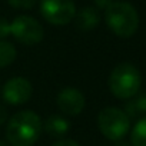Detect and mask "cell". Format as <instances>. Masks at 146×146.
Returning a JSON list of instances; mask_svg holds the SVG:
<instances>
[{
	"label": "cell",
	"instance_id": "obj_1",
	"mask_svg": "<svg viewBox=\"0 0 146 146\" xmlns=\"http://www.w3.org/2000/svg\"><path fill=\"white\" fill-rule=\"evenodd\" d=\"M43 132V120L33 110L15 113L6 125V139L10 146H33Z\"/></svg>",
	"mask_w": 146,
	"mask_h": 146
},
{
	"label": "cell",
	"instance_id": "obj_2",
	"mask_svg": "<svg viewBox=\"0 0 146 146\" xmlns=\"http://www.w3.org/2000/svg\"><path fill=\"white\" fill-rule=\"evenodd\" d=\"M108 85L110 93L115 98L120 100H129L133 96H136L140 90L142 85L140 72L132 63L127 62L119 63L110 72Z\"/></svg>",
	"mask_w": 146,
	"mask_h": 146
},
{
	"label": "cell",
	"instance_id": "obj_3",
	"mask_svg": "<svg viewBox=\"0 0 146 146\" xmlns=\"http://www.w3.org/2000/svg\"><path fill=\"white\" fill-rule=\"evenodd\" d=\"M108 27L119 37H132L139 27V15L127 2H113L105 10Z\"/></svg>",
	"mask_w": 146,
	"mask_h": 146
},
{
	"label": "cell",
	"instance_id": "obj_4",
	"mask_svg": "<svg viewBox=\"0 0 146 146\" xmlns=\"http://www.w3.org/2000/svg\"><path fill=\"white\" fill-rule=\"evenodd\" d=\"M98 127L100 133L113 142L122 140L130 130V119L123 109L105 108L98 116Z\"/></svg>",
	"mask_w": 146,
	"mask_h": 146
},
{
	"label": "cell",
	"instance_id": "obj_5",
	"mask_svg": "<svg viewBox=\"0 0 146 146\" xmlns=\"http://www.w3.org/2000/svg\"><path fill=\"white\" fill-rule=\"evenodd\" d=\"M40 13L43 19L54 26H64L76 16L73 0H40Z\"/></svg>",
	"mask_w": 146,
	"mask_h": 146
},
{
	"label": "cell",
	"instance_id": "obj_6",
	"mask_svg": "<svg viewBox=\"0 0 146 146\" xmlns=\"http://www.w3.org/2000/svg\"><path fill=\"white\" fill-rule=\"evenodd\" d=\"M10 35L26 46H35L44 37V29L32 16H17L10 23Z\"/></svg>",
	"mask_w": 146,
	"mask_h": 146
},
{
	"label": "cell",
	"instance_id": "obj_7",
	"mask_svg": "<svg viewBox=\"0 0 146 146\" xmlns=\"http://www.w3.org/2000/svg\"><path fill=\"white\" fill-rule=\"evenodd\" d=\"M33 95V86L29 79L22 78V76H15L9 79L2 90V96L5 102L13 106L25 105L30 100Z\"/></svg>",
	"mask_w": 146,
	"mask_h": 146
},
{
	"label": "cell",
	"instance_id": "obj_8",
	"mask_svg": "<svg viewBox=\"0 0 146 146\" xmlns=\"http://www.w3.org/2000/svg\"><path fill=\"white\" fill-rule=\"evenodd\" d=\"M56 105L64 116H78L83 112L86 98L78 88H63L56 96Z\"/></svg>",
	"mask_w": 146,
	"mask_h": 146
},
{
	"label": "cell",
	"instance_id": "obj_9",
	"mask_svg": "<svg viewBox=\"0 0 146 146\" xmlns=\"http://www.w3.org/2000/svg\"><path fill=\"white\" fill-rule=\"evenodd\" d=\"M43 129L44 132L54 137V139H64V136L69 133L70 130V122L67 120L66 116L63 115H57V113H52L46 117L44 123H43Z\"/></svg>",
	"mask_w": 146,
	"mask_h": 146
},
{
	"label": "cell",
	"instance_id": "obj_10",
	"mask_svg": "<svg viewBox=\"0 0 146 146\" xmlns=\"http://www.w3.org/2000/svg\"><path fill=\"white\" fill-rule=\"evenodd\" d=\"M75 20H76V27L82 32H88V30H92L95 29L99 22H100V15H99V10L93 6H88V7H83L80 9L79 12H76V16H75Z\"/></svg>",
	"mask_w": 146,
	"mask_h": 146
},
{
	"label": "cell",
	"instance_id": "obj_11",
	"mask_svg": "<svg viewBox=\"0 0 146 146\" xmlns=\"http://www.w3.org/2000/svg\"><path fill=\"white\" fill-rule=\"evenodd\" d=\"M125 113L130 117H136L146 113V93H137L125 106Z\"/></svg>",
	"mask_w": 146,
	"mask_h": 146
},
{
	"label": "cell",
	"instance_id": "obj_12",
	"mask_svg": "<svg viewBox=\"0 0 146 146\" xmlns=\"http://www.w3.org/2000/svg\"><path fill=\"white\" fill-rule=\"evenodd\" d=\"M17 56L16 47L7 42V40H0V69H5L10 66Z\"/></svg>",
	"mask_w": 146,
	"mask_h": 146
},
{
	"label": "cell",
	"instance_id": "obj_13",
	"mask_svg": "<svg viewBox=\"0 0 146 146\" xmlns=\"http://www.w3.org/2000/svg\"><path fill=\"white\" fill-rule=\"evenodd\" d=\"M132 146H146V116L140 117L130 132Z\"/></svg>",
	"mask_w": 146,
	"mask_h": 146
},
{
	"label": "cell",
	"instance_id": "obj_14",
	"mask_svg": "<svg viewBox=\"0 0 146 146\" xmlns=\"http://www.w3.org/2000/svg\"><path fill=\"white\" fill-rule=\"evenodd\" d=\"M9 5L15 9H22V10H29L32 9L37 0H7Z\"/></svg>",
	"mask_w": 146,
	"mask_h": 146
},
{
	"label": "cell",
	"instance_id": "obj_15",
	"mask_svg": "<svg viewBox=\"0 0 146 146\" xmlns=\"http://www.w3.org/2000/svg\"><path fill=\"white\" fill-rule=\"evenodd\" d=\"M10 35V23L7 19L0 17V40H3Z\"/></svg>",
	"mask_w": 146,
	"mask_h": 146
},
{
	"label": "cell",
	"instance_id": "obj_16",
	"mask_svg": "<svg viewBox=\"0 0 146 146\" xmlns=\"http://www.w3.org/2000/svg\"><path fill=\"white\" fill-rule=\"evenodd\" d=\"M52 146H80V145L73 139H59Z\"/></svg>",
	"mask_w": 146,
	"mask_h": 146
},
{
	"label": "cell",
	"instance_id": "obj_17",
	"mask_svg": "<svg viewBox=\"0 0 146 146\" xmlns=\"http://www.w3.org/2000/svg\"><path fill=\"white\" fill-rule=\"evenodd\" d=\"M113 2L115 0H95V5H96L98 9H105L106 10Z\"/></svg>",
	"mask_w": 146,
	"mask_h": 146
},
{
	"label": "cell",
	"instance_id": "obj_18",
	"mask_svg": "<svg viewBox=\"0 0 146 146\" xmlns=\"http://www.w3.org/2000/svg\"><path fill=\"white\" fill-rule=\"evenodd\" d=\"M6 122H7V110L2 103H0V126L5 125Z\"/></svg>",
	"mask_w": 146,
	"mask_h": 146
},
{
	"label": "cell",
	"instance_id": "obj_19",
	"mask_svg": "<svg viewBox=\"0 0 146 146\" xmlns=\"http://www.w3.org/2000/svg\"><path fill=\"white\" fill-rule=\"evenodd\" d=\"M0 146H10L7 142H5V140H0Z\"/></svg>",
	"mask_w": 146,
	"mask_h": 146
}]
</instances>
